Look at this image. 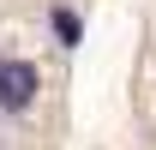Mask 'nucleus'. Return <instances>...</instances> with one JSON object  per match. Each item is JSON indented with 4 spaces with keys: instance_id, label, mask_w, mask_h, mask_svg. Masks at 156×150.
<instances>
[{
    "instance_id": "nucleus-1",
    "label": "nucleus",
    "mask_w": 156,
    "mask_h": 150,
    "mask_svg": "<svg viewBox=\"0 0 156 150\" xmlns=\"http://www.w3.org/2000/svg\"><path fill=\"white\" fill-rule=\"evenodd\" d=\"M36 90H42V72L30 60H18V54L0 60V114H6V120H18V114L36 108Z\"/></svg>"
},
{
    "instance_id": "nucleus-2",
    "label": "nucleus",
    "mask_w": 156,
    "mask_h": 150,
    "mask_svg": "<svg viewBox=\"0 0 156 150\" xmlns=\"http://www.w3.org/2000/svg\"><path fill=\"white\" fill-rule=\"evenodd\" d=\"M48 30H54L60 48H78V42H84V18H78L72 6H54V12H48Z\"/></svg>"
}]
</instances>
